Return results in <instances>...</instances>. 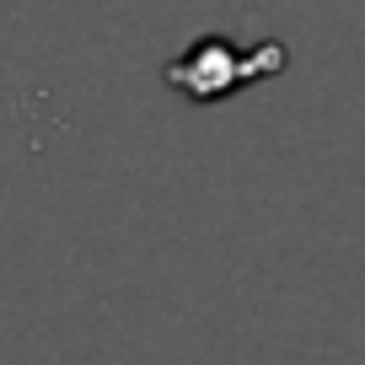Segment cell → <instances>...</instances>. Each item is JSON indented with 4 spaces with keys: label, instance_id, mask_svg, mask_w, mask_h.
Returning <instances> with one entry per match:
<instances>
[{
    "label": "cell",
    "instance_id": "cell-1",
    "mask_svg": "<svg viewBox=\"0 0 365 365\" xmlns=\"http://www.w3.org/2000/svg\"><path fill=\"white\" fill-rule=\"evenodd\" d=\"M274 70H285V48L279 43H263V48H247V54H242L226 38H205V43H194L182 59L167 65V86H178L182 97H194V103H220V97H231L237 86L263 81V76H274Z\"/></svg>",
    "mask_w": 365,
    "mask_h": 365
}]
</instances>
